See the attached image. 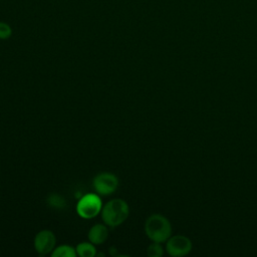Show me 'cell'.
I'll use <instances>...</instances> for the list:
<instances>
[{
    "mask_svg": "<svg viewBox=\"0 0 257 257\" xmlns=\"http://www.w3.org/2000/svg\"><path fill=\"white\" fill-rule=\"evenodd\" d=\"M76 253L80 257H94L96 256V249L94 244L91 242H81L79 243L76 248Z\"/></svg>",
    "mask_w": 257,
    "mask_h": 257,
    "instance_id": "ba28073f",
    "label": "cell"
},
{
    "mask_svg": "<svg viewBox=\"0 0 257 257\" xmlns=\"http://www.w3.org/2000/svg\"><path fill=\"white\" fill-rule=\"evenodd\" d=\"M191 240L184 235L171 236L167 240L166 249L167 252L174 257H181L189 254L192 250Z\"/></svg>",
    "mask_w": 257,
    "mask_h": 257,
    "instance_id": "5b68a950",
    "label": "cell"
},
{
    "mask_svg": "<svg viewBox=\"0 0 257 257\" xmlns=\"http://www.w3.org/2000/svg\"><path fill=\"white\" fill-rule=\"evenodd\" d=\"M12 29L11 27L4 22H0V39H7L11 36Z\"/></svg>",
    "mask_w": 257,
    "mask_h": 257,
    "instance_id": "7c38bea8",
    "label": "cell"
},
{
    "mask_svg": "<svg viewBox=\"0 0 257 257\" xmlns=\"http://www.w3.org/2000/svg\"><path fill=\"white\" fill-rule=\"evenodd\" d=\"M118 186V180L111 173H100L93 179V188L98 195L107 196L112 194Z\"/></svg>",
    "mask_w": 257,
    "mask_h": 257,
    "instance_id": "277c9868",
    "label": "cell"
},
{
    "mask_svg": "<svg viewBox=\"0 0 257 257\" xmlns=\"http://www.w3.org/2000/svg\"><path fill=\"white\" fill-rule=\"evenodd\" d=\"M55 236L50 230H41L34 238V248L40 255H46L53 251L55 246Z\"/></svg>",
    "mask_w": 257,
    "mask_h": 257,
    "instance_id": "8992f818",
    "label": "cell"
},
{
    "mask_svg": "<svg viewBox=\"0 0 257 257\" xmlns=\"http://www.w3.org/2000/svg\"><path fill=\"white\" fill-rule=\"evenodd\" d=\"M47 203L54 209H63L65 207V200L58 194H51L47 199Z\"/></svg>",
    "mask_w": 257,
    "mask_h": 257,
    "instance_id": "30bf717a",
    "label": "cell"
},
{
    "mask_svg": "<svg viewBox=\"0 0 257 257\" xmlns=\"http://www.w3.org/2000/svg\"><path fill=\"white\" fill-rule=\"evenodd\" d=\"M130 208L127 203L121 199L108 201L101 209V218L108 227H116L122 224L128 217Z\"/></svg>",
    "mask_w": 257,
    "mask_h": 257,
    "instance_id": "6da1fadb",
    "label": "cell"
},
{
    "mask_svg": "<svg viewBox=\"0 0 257 257\" xmlns=\"http://www.w3.org/2000/svg\"><path fill=\"white\" fill-rule=\"evenodd\" d=\"M88 240L94 245H100L104 243L108 237V230L104 224H95L88 231Z\"/></svg>",
    "mask_w": 257,
    "mask_h": 257,
    "instance_id": "52a82bcc",
    "label": "cell"
},
{
    "mask_svg": "<svg viewBox=\"0 0 257 257\" xmlns=\"http://www.w3.org/2000/svg\"><path fill=\"white\" fill-rule=\"evenodd\" d=\"M102 209V202L97 194H86L82 196L76 204V212L82 219H92L96 217Z\"/></svg>",
    "mask_w": 257,
    "mask_h": 257,
    "instance_id": "3957f363",
    "label": "cell"
},
{
    "mask_svg": "<svg viewBox=\"0 0 257 257\" xmlns=\"http://www.w3.org/2000/svg\"><path fill=\"white\" fill-rule=\"evenodd\" d=\"M145 232L153 242L163 243L171 237L172 226L165 216L153 214L145 222Z\"/></svg>",
    "mask_w": 257,
    "mask_h": 257,
    "instance_id": "7a4b0ae2",
    "label": "cell"
},
{
    "mask_svg": "<svg viewBox=\"0 0 257 257\" xmlns=\"http://www.w3.org/2000/svg\"><path fill=\"white\" fill-rule=\"evenodd\" d=\"M76 254V250L70 245H60L51 252L52 257H74Z\"/></svg>",
    "mask_w": 257,
    "mask_h": 257,
    "instance_id": "9c48e42d",
    "label": "cell"
},
{
    "mask_svg": "<svg viewBox=\"0 0 257 257\" xmlns=\"http://www.w3.org/2000/svg\"><path fill=\"white\" fill-rule=\"evenodd\" d=\"M147 254L150 257H161L164 254L163 247L161 246V243L159 242H153L149 245L147 249Z\"/></svg>",
    "mask_w": 257,
    "mask_h": 257,
    "instance_id": "8fae6325",
    "label": "cell"
}]
</instances>
